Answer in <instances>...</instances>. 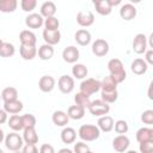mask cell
Segmentation results:
<instances>
[{
  "label": "cell",
  "instance_id": "6da1fadb",
  "mask_svg": "<svg viewBox=\"0 0 153 153\" xmlns=\"http://www.w3.org/2000/svg\"><path fill=\"white\" fill-rule=\"evenodd\" d=\"M108 71L110 75L115 79L117 84H121L126 80L127 78V72L124 69L123 62L120 59H111L108 62Z\"/></svg>",
  "mask_w": 153,
  "mask_h": 153
},
{
  "label": "cell",
  "instance_id": "7a4b0ae2",
  "mask_svg": "<svg viewBox=\"0 0 153 153\" xmlns=\"http://www.w3.org/2000/svg\"><path fill=\"white\" fill-rule=\"evenodd\" d=\"M78 135L84 142H91L100 136V130L94 124H82L78 130Z\"/></svg>",
  "mask_w": 153,
  "mask_h": 153
},
{
  "label": "cell",
  "instance_id": "3957f363",
  "mask_svg": "<svg viewBox=\"0 0 153 153\" xmlns=\"http://www.w3.org/2000/svg\"><path fill=\"white\" fill-rule=\"evenodd\" d=\"M4 141H5L6 148L12 151V152L20 151V148H23V146H24V140L17 131H12V133L7 134L5 136Z\"/></svg>",
  "mask_w": 153,
  "mask_h": 153
},
{
  "label": "cell",
  "instance_id": "277c9868",
  "mask_svg": "<svg viewBox=\"0 0 153 153\" xmlns=\"http://www.w3.org/2000/svg\"><path fill=\"white\" fill-rule=\"evenodd\" d=\"M80 91L81 93L86 94V96H91L93 93H97L98 91H100V81L93 78H88V79H84L80 82Z\"/></svg>",
  "mask_w": 153,
  "mask_h": 153
},
{
  "label": "cell",
  "instance_id": "5b68a950",
  "mask_svg": "<svg viewBox=\"0 0 153 153\" xmlns=\"http://www.w3.org/2000/svg\"><path fill=\"white\" fill-rule=\"evenodd\" d=\"M88 111L91 115L93 116H97V117H102V116H105L109 114L110 111V105L105 102H103L102 99H96L93 102L90 103L88 105Z\"/></svg>",
  "mask_w": 153,
  "mask_h": 153
},
{
  "label": "cell",
  "instance_id": "8992f818",
  "mask_svg": "<svg viewBox=\"0 0 153 153\" xmlns=\"http://www.w3.org/2000/svg\"><path fill=\"white\" fill-rule=\"evenodd\" d=\"M74 86H75V84H74V78L69 76L68 74L61 75V76L59 78V80H57V87H59V90H60L62 93H65V94L71 93V92L74 90Z\"/></svg>",
  "mask_w": 153,
  "mask_h": 153
},
{
  "label": "cell",
  "instance_id": "52a82bcc",
  "mask_svg": "<svg viewBox=\"0 0 153 153\" xmlns=\"http://www.w3.org/2000/svg\"><path fill=\"white\" fill-rule=\"evenodd\" d=\"M147 37L145 33H137L134 36L133 39V50L136 54H145V51L147 50Z\"/></svg>",
  "mask_w": 153,
  "mask_h": 153
},
{
  "label": "cell",
  "instance_id": "ba28073f",
  "mask_svg": "<svg viewBox=\"0 0 153 153\" xmlns=\"http://www.w3.org/2000/svg\"><path fill=\"white\" fill-rule=\"evenodd\" d=\"M130 145V140L127 135H117L112 140V148L117 153H124Z\"/></svg>",
  "mask_w": 153,
  "mask_h": 153
},
{
  "label": "cell",
  "instance_id": "9c48e42d",
  "mask_svg": "<svg viewBox=\"0 0 153 153\" xmlns=\"http://www.w3.org/2000/svg\"><path fill=\"white\" fill-rule=\"evenodd\" d=\"M92 53L98 57L105 56L109 53V43L103 38L96 39L92 43Z\"/></svg>",
  "mask_w": 153,
  "mask_h": 153
},
{
  "label": "cell",
  "instance_id": "30bf717a",
  "mask_svg": "<svg viewBox=\"0 0 153 153\" xmlns=\"http://www.w3.org/2000/svg\"><path fill=\"white\" fill-rule=\"evenodd\" d=\"M79 56H80L79 49L74 45H68L62 51V59L67 63H76V61L79 60Z\"/></svg>",
  "mask_w": 153,
  "mask_h": 153
},
{
  "label": "cell",
  "instance_id": "8fae6325",
  "mask_svg": "<svg viewBox=\"0 0 153 153\" xmlns=\"http://www.w3.org/2000/svg\"><path fill=\"white\" fill-rule=\"evenodd\" d=\"M76 23L82 27H88L94 23V14L91 11H80L76 14Z\"/></svg>",
  "mask_w": 153,
  "mask_h": 153
},
{
  "label": "cell",
  "instance_id": "7c38bea8",
  "mask_svg": "<svg viewBox=\"0 0 153 153\" xmlns=\"http://www.w3.org/2000/svg\"><path fill=\"white\" fill-rule=\"evenodd\" d=\"M44 24V18L39 13H30L25 18V25L29 29H39Z\"/></svg>",
  "mask_w": 153,
  "mask_h": 153
},
{
  "label": "cell",
  "instance_id": "4fadbf2b",
  "mask_svg": "<svg viewBox=\"0 0 153 153\" xmlns=\"http://www.w3.org/2000/svg\"><path fill=\"white\" fill-rule=\"evenodd\" d=\"M55 84H56V81L51 75H43L38 80V87L44 93L51 92L54 90V87H55Z\"/></svg>",
  "mask_w": 153,
  "mask_h": 153
},
{
  "label": "cell",
  "instance_id": "5bb4252c",
  "mask_svg": "<svg viewBox=\"0 0 153 153\" xmlns=\"http://www.w3.org/2000/svg\"><path fill=\"white\" fill-rule=\"evenodd\" d=\"M19 41H20V45H29V47H36V43H37L36 35L31 30L20 31Z\"/></svg>",
  "mask_w": 153,
  "mask_h": 153
},
{
  "label": "cell",
  "instance_id": "9a60e30c",
  "mask_svg": "<svg viewBox=\"0 0 153 153\" xmlns=\"http://www.w3.org/2000/svg\"><path fill=\"white\" fill-rule=\"evenodd\" d=\"M120 17L123 20H131L136 17V7L131 4H123L120 8Z\"/></svg>",
  "mask_w": 153,
  "mask_h": 153
},
{
  "label": "cell",
  "instance_id": "2e32d148",
  "mask_svg": "<svg viewBox=\"0 0 153 153\" xmlns=\"http://www.w3.org/2000/svg\"><path fill=\"white\" fill-rule=\"evenodd\" d=\"M74 39L79 45L86 47V45H88L91 43V39H92L91 32L88 30H86V29H80L74 33Z\"/></svg>",
  "mask_w": 153,
  "mask_h": 153
},
{
  "label": "cell",
  "instance_id": "e0dca14e",
  "mask_svg": "<svg viewBox=\"0 0 153 153\" xmlns=\"http://www.w3.org/2000/svg\"><path fill=\"white\" fill-rule=\"evenodd\" d=\"M114 118L109 115H105V116H102L98 118V122H97V127L100 131H104V133H109L114 129Z\"/></svg>",
  "mask_w": 153,
  "mask_h": 153
},
{
  "label": "cell",
  "instance_id": "ac0fdd59",
  "mask_svg": "<svg viewBox=\"0 0 153 153\" xmlns=\"http://www.w3.org/2000/svg\"><path fill=\"white\" fill-rule=\"evenodd\" d=\"M43 39L45 42V44H49V45H55L60 42L61 39V32L60 30H55V31H49V30H43Z\"/></svg>",
  "mask_w": 153,
  "mask_h": 153
},
{
  "label": "cell",
  "instance_id": "d6986e66",
  "mask_svg": "<svg viewBox=\"0 0 153 153\" xmlns=\"http://www.w3.org/2000/svg\"><path fill=\"white\" fill-rule=\"evenodd\" d=\"M93 6L96 8V12L100 16H109L112 12V7L109 0H96L93 1Z\"/></svg>",
  "mask_w": 153,
  "mask_h": 153
},
{
  "label": "cell",
  "instance_id": "ffe728a7",
  "mask_svg": "<svg viewBox=\"0 0 153 153\" xmlns=\"http://www.w3.org/2000/svg\"><path fill=\"white\" fill-rule=\"evenodd\" d=\"M51 121L56 127H66L69 122V117H68L67 112H65L62 110H56L53 112Z\"/></svg>",
  "mask_w": 153,
  "mask_h": 153
},
{
  "label": "cell",
  "instance_id": "44dd1931",
  "mask_svg": "<svg viewBox=\"0 0 153 153\" xmlns=\"http://www.w3.org/2000/svg\"><path fill=\"white\" fill-rule=\"evenodd\" d=\"M56 5L53 1H45L41 5V10H39V14L45 19L49 17H55L56 13Z\"/></svg>",
  "mask_w": 153,
  "mask_h": 153
},
{
  "label": "cell",
  "instance_id": "7402d4cb",
  "mask_svg": "<svg viewBox=\"0 0 153 153\" xmlns=\"http://www.w3.org/2000/svg\"><path fill=\"white\" fill-rule=\"evenodd\" d=\"M130 69H131V72H133L134 74H136V75H142V74H145V73L147 72L148 65L145 62L143 59H135V60L131 62V65H130Z\"/></svg>",
  "mask_w": 153,
  "mask_h": 153
},
{
  "label": "cell",
  "instance_id": "603a6c76",
  "mask_svg": "<svg viewBox=\"0 0 153 153\" xmlns=\"http://www.w3.org/2000/svg\"><path fill=\"white\" fill-rule=\"evenodd\" d=\"M23 108H24L23 103L20 100H18V99L4 103V110L7 114H11V115H18L23 110Z\"/></svg>",
  "mask_w": 153,
  "mask_h": 153
},
{
  "label": "cell",
  "instance_id": "cb8c5ba5",
  "mask_svg": "<svg viewBox=\"0 0 153 153\" xmlns=\"http://www.w3.org/2000/svg\"><path fill=\"white\" fill-rule=\"evenodd\" d=\"M136 141L146 142V141H153V129L149 127H142L136 131Z\"/></svg>",
  "mask_w": 153,
  "mask_h": 153
},
{
  "label": "cell",
  "instance_id": "d4e9b609",
  "mask_svg": "<svg viewBox=\"0 0 153 153\" xmlns=\"http://www.w3.org/2000/svg\"><path fill=\"white\" fill-rule=\"evenodd\" d=\"M61 136V140L63 143H74L75 142V139H76V131L75 129H73L72 127H65L60 134Z\"/></svg>",
  "mask_w": 153,
  "mask_h": 153
},
{
  "label": "cell",
  "instance_id": "484cf974",
  "mask_svg": "<svg viewBox=\"0 0 153 153\" xmlns=\"http://www.w3.org/2000/svg\"><path fill=\"white\" fill-rule=\"evenodd\" d=\"M37 54H38V57L43 61H48L53 57L54 55V47L53 45H49V44H42L38 50H37Z\"/></svg>",
  "mask_w": 153,
  "mask_h": 153
},
{
  "label": "cell",
  "instance_id": "4316f807",
  "mask_svg": "<svg viewBox=\"0 0 153 153\" xmlns=\"http://www.w3.org/2000/svg\"><path fill=\"white\" fill-rule=\"evenodd\" d=\"M22 137L25 143H35L36 145L38 142V134L35 128H24Z\"/></svg>",
  "mask_w": 153,
  "mask_h": 153
},
{
  "label": "cell",
  "instance_id": "83f0119b",
  "mask_svg": "<svg viewBox=\"0 0 153 153\" xmlns=\"http://www.w3.org/2000/svg\"><path fill=\"white\" fill-rule=\"evenodd\" d=\"M117 85L118 84L115 81V79L111 75H108L100 81V91H104V92L116 91L117 90Z\"/></svg>",
  "mask_w": 153,
  "mask_h": 153
},
{
  "label": "cell",
  "instance_id": "f1b7e54d",
  "mask_svg": "<svg viewBox=\"0 0 153 153\" xmlns=\"http://www.w3.org/2000/svg\"><path fill=\"white\" fill-rule=\"evenodd\" d=\"M1 99L4 100V103L6 102H12V100H16L18 99V91L16 87H12V86H8V87H5L2 91H1Z\"/></svg>",
  "mask_w": 153,
  "mask_h": 153
},
{
  "label": "cell",
  "instance_id": "f546056e",
  "mask_svg": "<svg viewBox=\"0 0 153 153\" xmlns=\"http://www.w3.org/2000/svg\"><path fill=\"white\" fill-rule=\"evenodd\" d=\"M19 53H20V56L26 60V61H30V60H33L37 55V49L36 47H29V45H20L19 48Z\"/></svg>",
  "mask_w": 153,
  "mask_h": 153
},
{
  "label": "cell",
  "instance_id": "4dcf8cb0",
  "mask_svg": "<svg viewBox=\"0 0 153 153\" xmlns=\"http://www.w3.org/2000/svg\"><path fill=\"white\" fill-rule=\"evenodd\" d=\"M72 74L75 79H85L88 74V69L85 65L82 63H74V66L72 67Z\"/></svg>",
  "mask_w": 153,
  "mask_h": 153
},
{
  "label": "cell",
  "instance_id": "1f68e13d",
  "mask_svg": "<svg viewBox=\"0 0 153 153\" xmlns=\"http://www.w3.org/2000/svg\"><path fill=\"white\" fill-rule=\"evenodd\" d=\"M8 127L13 130V131H20L24 129V124H23V118L19 115H12L10 117V120H7Z\"/></svg>",
  "mask_w": 153,
  "mask_h": 153
},
{
  "label": "cell",
  "instance_id": "d6a6232c",
  "mask_svg": "<svg viewBox=\"0 0 153 153\" xmlns=\"http://www.w3.org/2000/svg\"><path fill=\"white\" fill-rule=\"evenodd\" d=\"M17 0H0V12L2 13H12L17 10Z\"/></svg>",
  "mask_w": 153,
  "mask_h": 153
},
{
  "label": "cell",
  "instance_id": "836d02e7",
  "mask_svg": "<svg viewBox=\"0 0 153 153\" xmlns=\"http://www.w3.org/2000/svg\"><path fill=\"white\" fill-rule=\"evenodd\" d=\"M67 115L72 120H81L85 116V109L78 106V105H71L67 110Z\"/></svg>",
  "mask_w": 153,
  "mask_h": 153
},
{
  "label": "cell",
  "instance_id": "e575fe53",
  "mask_svg": "<svg viewBox=\"0 0 153 153\" xmlns=\"http://www.w3.org/2000/svg\"><path fill=\"white\" fill-rule=\"evenodd\" d=\"M16 53V48L12 43L2 42L0 45V56L1 57H11Z\"/></svg>",
  "mask_w": 153,
  "mask_h": 153
},
{
  "label": "cell",
  "instance_id": "d590c367",
  "mask_svg": "<svg viewBox=\"0 0 153 153\" xmlns=\"http://www.w3.org/2000/svg\"><path fill=\"white\" fill-rule=\"evenodd\" d=\"M74 102H75V105L82 108V109H87L91 100H90V97L81 93V92H78L75 96H74Z\"/></svg>",
  "mask_w": 153,
  "mask_h": 153
},
{
  "label": "cell",
  "instance_id": "8d00e7d4",
  "mask_svg": "<svg viewBox=\"0 0 153 153\" xmlns=\"http://www.w3.org/2000/svg\"><path fill=\"white\" fill-rule=\"evenodd\" d=\"M44 29L45 30H49V31H55V30H59V26H60V22L56 17H49V18H45L44 19Z\"/></svg>",
  "mask_w": 153,
  "mask_h": 153
},
{
  "label": "cell",
  "instance_id": "74e56055",
  "mask_svg": "<svg viewBox=\"0 0 153 153\" xmlns=\"http://www.w3.org/2000/svg\"><path fill=\"white\" fill-rule=\"evenodd\" d=\"M100 99L103 100V102H105V103H108V104H111V103H115L116 100H117V98H118V92H117V90L116 91H110V92H104V91H102L100 92Z\"/></svg>",
  "mask_w": 153,
  "mask_h": 153
},
{
  "label": "cell",
  "instance_id": "f35d334b",
  "mask_svg": "<svg viewBox=\"0 0 153 153\" xmlns=\"http://www.w3.org/2000/svg\"><path fill=\"white\" fill-rule=\"evenodd\" d=\"M114 129L118 135H124L128 130H129V126L127 123V121L124 120H118L114 123Z\"/></svg>",
  "mask_w": 153,
  "mask_h": 153
},
{
  "label": "cell",
  "instance_id": "ab89813d",
  "mask_svg": "<svg viewBox=\"0 0 153 153\" xmlns=\"http://www.w3.org/2000/svg\"><path fill=\"white\" fill-rule=\"evenodd\" d=\"M24 128H35L36 127V117L32 114H25L22 116Z\"/></svg>",
  "mask_w": 153,
  "mask_h": 153
},
{
  "label": "cell",
  "instance_id": "60d3db41",
  "mask_svg": "<svg viewBox=\"0 0 153 153\" xmlns=\"http://www.w3.org/2000/svg\"><path fill=\"white\" fill-rule=\"evenodd\" d=\"M37 6L36 0H22L20 1V7L24 12H32Z\"/></svg>",
  "mask_w": 153,
  "mask_h": 153
},
{
  "label": "cell",
  "instance_id": "b9f144b4",
  "mask_svg": "<svg viewBox=\"0 0 153 153\" xmlns=\"http://www.w3.org/2000/svg\"><path fill=\"white\" fill-rule=\"evenodd\" d=\"M90 151V147L87 143H85L84 141L76 142L74 143V148H73V153H87Z\"/></svg>",
  "mask_w": 153,
  "mask_h": 153
},
{
  "label": "cell",
  "instance_id": "7bdbcfd3",
  "mask_svg": "<svg viewBox=\"0 0 153 153\" xmlns=\"http://www.w3.org/2000/svg\"><path fill=\"white\" fill-rule=\"evenodd\" d=\"M139 151L140 153H153V141L140 142Z\"/></svg>",
  "mask_w": 153,
  "mask_h": 153
},
{
  "label": "cell",
  "instance_id": "ee69618b",
  "mask_svg": "<svg viewBox=\"0 0 153 153\" xmlns=\"http://www.w3.org/2000/svg\"><path fill=\"white\" fill-rule=\"evenodd\" d=\"M141 121L145 124H152L153 123V110H145L141 114Z\"/></svg>",
  "mask_w": 153,
  "mask_h": 153
},
{
  "label": "cell",
  "instance_id": "f6af8a7d",
  "mask_svg": "<svg viewBox=\"0 0 153 153\" xmlns=\"http://www.w3.org/2000/svg\"><path fill=\"white\" fill-rule=\"evenodd\" d=\"M22 153H38V148L35 143H25V146H23Z\"/></svg>",
  "mask_w": 153,
  "mask_h": 153
},
{
  "label": "cell",
  "instance_id": "bcb514c9",
  "mask_svg": "<svg viewBox=\"0 0 153 153\" xmlns=\"http://www.w3.org/2000/svg\"><path fill=\"white\" fill-rule=\"evenodd\" d=\"M38 153H55V149L50 143H43L41 145Z\"/></svg>",
  "mask_w": 153,
  "mask_h": 153
},
{
  "label": "cell",
  "instance_id": "7dc6e473",
  "mask_svg": "<svg viewBox=\"0 0 153 153\" xmlns=\"http://www.w3.org/2000/svg\"><path fill=\"white\" fill-rule=\"evenodd\" d=\"M145 62L147 65H153V50L152 49H148L145 51Z\"/></svg>",
  "mask_w": 153,
  "mask_h": 153
},
{
  "label": "cell",
  "instance_id": "c3c4849f",
  "mask_svg": "<svg viewBox=\"0 0 153 153\" xmlns=\"http://www.w3.org/2000/svg\"><path fill=\"white\" fill-rule=\"evenodd\" d=\"M7 112L4 110V109H0V124L7 122Z\"/></svg>",
  "mask_w": 153,
  "mask_h": 153
},
{
  "label": "cell",
  "instance_id": "681fc988",
  "mask_svg": "<svg viewBox=\"0 0 153 153\" xmlns=\"http://www.w3.org/2000/svg\"><path fill=\"white\" fill-rule=\"evenodd\" d=\"M57 153H73V151L66 147V148H61V149H59V152H57Z\"/></svg>",
  "mask_w": 153,
  "mask_h": 153
},
{
  "label": "cell",
  "instance_id": "f907efd6",
  "mask_svg": "<svg viewBox=\"0 0 153 153\" xmlns=\"http://www.w3.org/2000/svg\"><path fill=\"white\" fill-rule=\"evenodd\" d=\"M109 2H110V5H111V7H114V6H116V5H120V4H121V0H109Z\"/></svg>",
  "mask_w": 153,
  "mask_h": 153
},
{
  "label": "cell",
  "instance_id": "816d5d0a",
  "mask_svg": "<svg viewBox=\"0 0 153 153\" xmlns=\"http://www.w3.org/2000/svg\"><path fill=\"white\" fill-rule=\"evenodd\" d=\"M4 140H5V133H4V130H2L1 127H0V143H1Z\"/></svg>",
  "mask_w": 153,
  "mask_h": 153
},
{
  "label": "cell",
  "instance_id": "f5cc1de1",
  "mask_svg": "<svg viewBox=\"0 0 153 153\" xmlns=\"http://www.w3.org/2000/svg\"><path fill=\"white\" fill-rule=\"evenodd\" d=\"M151 90H152V84H151V85H149V87H148V98H149V99H153V96H152Z\"/></svg>",
  "mask_w": 153,
  "mask_h": 153
},
{
  "label": "cell",
  "instance_id": "db71d44e",
  "mask_svg": "<svg viewBox=\"0 0 153 153\" xmlns=\"http://www.w3.org/2000/svg\"><path fill=\"white\" fill-rule=\"evenodd\" d=\"M124 153H139L137 151H135V149H127Z\"/></svg>",
  "mask_w": 153,
  "mask_h": 153
},
{
  "label": "cell",
  "instance_id": "11a10c76",
  "mask_svg": "<svg viewBox=\"0 0 153 153\" xmlns=\"http://www.w3.org/2000/svg\"><path fill=\"white\" fill-rule=\"evenodd\" d=\"M13 153H22L20 151H17V152H13Z\"/></svg>",
  "mask_w": 153,
  "mask_h": 153
},
{
  "label": "cell",
  "instance_id": "9f6ffc18",
  "mask_svg": "<svg viewBox=\"0 0 153 153\" xmlns=\"http://www.w3.org/2000/svg\"><path fill=\"white\" fill-rule=\"evenodd\" d=\"M0 153H4V151H2V149H1V148H0Z\"/></svg>",
  "mask_w": 153,
  "mask_h": 153
},
{
  "label": "cell",
  "instance_id": "6f0895ef",
  "mask_svg": "<svg viewBox=\"0 0 153 153\" xmlns=\"http://www.w3.org/2000/svg\"><path fill=\"white\" fill-rule=\"evenodd\" d=\"M87 153H93V152H92V151H88V152H87Z\"/></svg>",
  "mask_w": 153,
  "mask_h": 153
},
{
  "label": "cell",
  "instance_id": "680465c9",
  "mask_svg": "<svg viewBox=\"0 0 153 153\" xmlns=\"http://www.w3.org/2000/svg\"><path fill=\"white\" fill-rule=\"evenodd\" d=\"M2 42H4V41H1V39H0V45H1V43H2Z\"/></svg>",
  "mask_w": 153,
  "mask_h": 153
},
{
  "label": "cell",
  "instance_id": "91938a15",
  "mask_svg": "<svg viewBox=\"0 0 153 153\" xmlns=\"http://www.w3.org/2000/svg\"><path fill=\"white\" fill-rule=\"evenodd\" d=\"M0 99H1V94H0Z\"/></svg>",
  "mask_w": 153,
  "mask_h": 153
}]
</instances>
